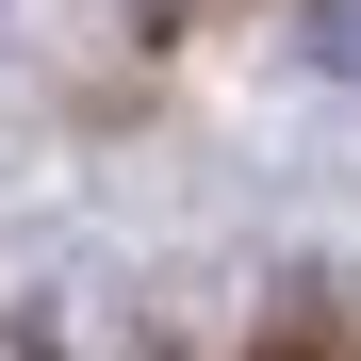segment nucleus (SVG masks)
Here are the masks:
<instances>
[{
  "label": "nucleus",
  "instance_id": "nucleus-1",
  "mask_svg": "<svg viewBox=\"0 0 361 361\" xmlns=\"http://www.w3.org/2000/svg\"><path fill=\"white\" fill-rule=\"evenodd\" d=\"M295 33H312V66H345V82H361V0H312Z\"/></svg>",
  "mask_w": 361,
  "mask_h": 361
}]
</instances>
